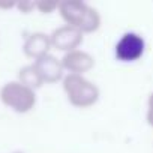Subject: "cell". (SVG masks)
<instances>
[{
    "instance_id": "52a82bcc",
    "label": "cell",
    "mask_w": 153,
    "mask_h": 153,
    "mask_svg": "<svg viewBox=\"0 0 153 153\" xmlns=\"http://www.w3.org/2000/svg\"><path fill=\"white\" fill-rule=\"evenodd\" d=\"M36 69L39 71V75L44 81V84H56L59 81H62L65 78V69L62 66V60L56 56H53L51 53L35 60L33 62Z\"/></svg>"
},
{
    "instance_id": "6da1fadb",
    "label": "cell",
    "mask_w": 153,
    "mask_h": 153,
    "mask_svg": "<svg viewBox=\"0 0 153 153\" xmlns=\"http://www.w3.org/2000/svg\"><path fill=\"white\" fill-rule=\"evenodd\" d=\"M59 15L65 24L78 29L83 35L95 33L101 29V14L83 0H66L59 3Z\"/></svg>"
},
{
    "instance_id": "30bf717a",
    "label": "cell",
    "mask_w": 153,
    "mask_h": 153,
    "mask_svg": "<svg viewBox=\"0 0 153 153\" xmlns=\"http://www.w3.org/2000/svg\"><path fill=\"white\" fill-rule=\"evenodd\" d=\"M36 5V11H39L41 14H53L56 11H59V3L57 2H35Z\"/></svg>"
},
{
    "instance_id": "9c48e42d",
    "label": "cell",
    "mask_w": 153,
    "mask_h": 153,
    "mask_svg": "<svg viewBox=\"0 0 153 153\" xmlns=\"http://www.w3.org/2000/svg\"><path fill=\"white\" fill-rule=\"evenodd\" d=\"M18 81L33 90H38L44 86V81L39 75V71L36 69L35 63H29V65H24L23 68H20L18 71Z\"/></svg>"
},
{
    "instance_id": "3957f363",
    "label": "cell",
    "mask_w": 153,
    "mask_h": 153,
    "mask_svg": "<svg viewBox=\"0 0 153 153\" xmlns=\"http://www.w3.org/2000/svg\"><path fill=\"white\" fill-rule=\"evenodd\" d=\"M0 102L14 113L27 114L30 113L38 102L36 90L21 84L18 80L8 81L0 87Z\"/></svg>"
},
{
    "instance_id": "8992f818",
    "label": "cell",
    "mask_w": 153,
    "mask_h": 153,
    "mask_svg": "<svg viewBox=\"0 0 153 153\" xmlns=\"http://www.w3.org/2000/svg\"><path fill=\"white\" fill-rule=\"evenodd\" d=\"M62 66L66 74L86 75L95 68V57L86 50H74L60 57Z\"/></svg>"
},
{
    "instance_id": "5b68a950",
    "label": "cell",
    "mask_w": 153,
    "mask_h": 153,
    "mask_svg": "<svg viewBox=\"0 0 153 153\" xmlns=\"http://www.w3.org/2000/svg\"><path fill=\"white\" fill-rule=\"evenodd\" d=\"M51 39V47L53 50H57L63 54L78 50L84 41V35L75 27H71L68 24H63L57 29H54L50 33Z\"/></svg>"
},
{
    "instance_id": "277c9868",
    "label": "cell",
    "mask_w": 153,
    "mask_h": 153,
    "mask_svg": "<svg viewBox=\"0 0 153 153\" xmlns=\"http://www.w3.org/2000/svg\"><path fill=\"white\" fill-rule=\"evenodd\" d=\"M144 53L146 41L137 32L123 33L114 45V56L122 63H135L144 56Z\"/></svg>"
},
{
    "instance_id": "7c38bea8",
    "label": "cell",
    "mask_w": 153,
    "mask_h": 153,
    "mask_svg": "<svg viewBox=\"0 0 153 153\" xmlns=\"http://www.w3.org/2000/svg\"><path fill=\"white\" fill-rule=\"evenodd\" d=\"M15 8L23 14H30L36 9V5H35V2H18Z\"/></svg>"
},
{
    "instance_id": "8fae6325",
    "label": "cell",
    "mask_w": 153,
    "mask_h": 153,
    "mask_svg": "<svg viewBox=\"0 0 153 153\" xmlns=\"http://www.w3.org/2000/svg\"><path fill=\"white\" fill-rule=\"evenodd\" d=\"M146 122L150 128H153V92L147 98V108H146Z\"/></svg>"
},
{
    "instance_id": "4fadbf2b",
    "label": "cell",
    "mask_w": 153,
    "mask_h": 153,
    "mask_svg": "<svg viewBox=\"0 0 153 153\" xmlns=\"http://www.w3.org/2000/svg\"><path fill=\"white\" fill-rule=\"evenodd\" d=\"M15 6H17L15 2H0V9H12Z\"/></svg>"
},
{
    "instance_id": "7a4b0ae2",
    "label": "cell",
    "mask_w": 153,
    "mask_h": 153,
    "mask_svg": "<svg viewBox=\"0 0 153 153\" xmlns=\"http://www.w3.org/2000/svg\"><path fill=\"white\" fill-rule=\"evenodd\" d=\"M62 87L68 102L75 108H90L96 105L101 98L99 87L93 81H90L86 75L66 74L62 80Z\"/></svg>"
},
{
    "instance_id": "5bb4252c",
    "label": "cell",
    "mask_w": 153,
    "mask_h": 153,
    "mask_svg": "<svg viewBox=\"0 0 153 153\" xmlns=\"http://www.w3.org/2000/svg\"><path fill=\"white\" fill-rule=\"evenodd\" d=\"M14 153H24V152H14Z\"/></svg>"
},
{
    "instance_id": "ba28073f",
    "label": "cell",
    "mask_w": 153,
    "mask_h": 153,
    "mask_svg": "<svg viewBox=\"0 0 153 153\" xmlns=\"http://www.w3.org/2000/svg\"><path fill=\"white\" fill-rule=\"evenodd\" d=\"M53 50L51 47V39L48 33L44 32H33L26 36L23 42V53L27 59H32L33 62L50 54Z\"/></svg>"
}]
</instances>
